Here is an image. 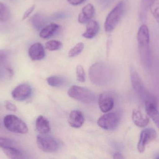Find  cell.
I'll use <instances>...</instances> for the list:
<instances>
[{"label":"cell","instance_id":"27","mask_svg":"<svg viewBox=\"0 0 159 159\" xmlns=\"http://www.w3.org/2000/svg\"><path fill=\"white\" fill-rule=\"evenodd\" d=\"M84 44L83 43H78L73 48L70 50L69 52V57L74 58L78 56L81 53L84 49Z\"/></svg>","mask_w":159,"mask_h":159},{"label":"cell","instance_id":"20","mask_svg":"<svg viewBox=\"0 0 159 159\" xmlns=\"http://www.w3.org/2000/svg\"><path fill=\"white\" fill-rule=\"evenodd\" d=\"M35 127L38 132L41 134H46L50 131L49 121L46 118L39 116L36 120Z\"/></svg>","mask_w":159,"mask_h":159},{"label":"cell","instance_id":"7","mask_svg":"<svg viewBox=\"0 0 159 159\" xmlns=\"http://www.w3.org/2000/svg\"><path fill=\"white\" fill-rule=\"evenodd\" d=\"M119 123V118L116 113H110L102 116L97 121L99 127L106 130L115 129Z\"/></svg>","mask_w":159,"mask_h":159},{"label":"cell","instance_id":"37","mask_svg":"<svg viewBox=\"0 0 159 159\" xmlns=\"http://www.w3.org/2000/svg\"><path fill=\"white\" fill-rule=\"evenodd\" d=\"M156 159H159V154L158 155H157V157H156Z\"/></svg>","mask_w":159,"mask_h":159},{"label":"cell","instance_id":"11","mask_svg":"<svg viewBox=\"0 0 159 159\" xmlns=\"http://www.w3.org/2000/svg\"><path fill=\"white\" fill-rule=\"evenodd\" d=\"M29 55L31 60L39 61L43 59L45 57L44 48L42 44L36 43L32 45L29 49Z\"/></svg>","mask_w":159,"mask_h":159},{"label":"cell","instance_id":"24","mask_svg":"<svg viewBox=\"0 0 159 159\" xmlns=\"http://www.w3.org/2000/svg\"><path fill=\"white\" fill-rule=\"evenodd\" d=\"M11 17V12L8 7L0 2V22H6Z\"/></svg>","mask_w":159,"mask_h":159},{"label":"cell","instance_id":"23","mask_svg":"<svg viewBox=\"0 0 159 159\" xmlns=\"http://www.w3.org/2000/svg\"><path fill=\"white\" fill-rule=\"evenodd\" d=\"M32 22L36 30H42L47 23V19L43 15L37 14L32 18Z\"/></svg>","mask_w":159,"mask_h":159},{"label":"cell","instance_id":"26","mask_svg":"<svg viewBox=\"0 0 159 159\" xmlns=\"http://www.w3.org/2000/svg\"><path fill=\"white\" fill-rule=\"evenodd\" d=\"M62 43L57 40H50L45 44L46 49L50 51L59 50L62 47Z\"/></svg>","mask_w":159,"mask_h":159},{"label":"cell","instance_id":"19","mask_svg":"<svg viewBox=\"0 0 159 159\" xmlns=\"http://www.w3.org/2000/svg\"><path fill=\"white\" fill-rule=\"evenodd\" d=\"M6 156L11 159H21L25 158L24 153L17 147L16 146L2 148Z\"/></svg>","mask_w":159,"mask_h":159},{"label":"cell","instance_id":"32","mask_svg":"<svg viewBox=\"0 0 159 159\" xmlns=\"http://www.w3.org/2000/svg\"><path fill=\"white\" fill-rule=\"evenodd\" d=\"M35 7V5H33L31 7H30V8H28V9L26 10V12H25L24 15H23V17H22V20H24L28 18L30 16L31 14L32 13V12H33L34 10Z\"/></svg>","mask_w":159,"mask_h":159},{"label":"cell","instance_id":"36","mask_svg":"<svg viewBox=\"0 0 159 159\" xmlns=\"http://www.w3.org/2000/svg\"><path fill=\"white\" fill-rule=\"evenodd\" d=\"M65 14L62 13H57V15H55L56 18H62L65 16Z\"/></svg>","mask_w":159,"mask_h":159},{"label":"cell","instance_id":"25","mask_svg":"<svg viewBox=\"0 0 159 159\" xmlns=\"http://www.w3.org/2000/svg\"><path fill=\"white\" fill-rule=\"evenodd\" d=\"M47 81L49 86L54 87H61L64 83V80L63 78L57 76L49 77L47 79Z\"/></svg>","mask_w":159,"mask_h":159},{"label":"cell","instance_id":"33","mask_svg":"<svg viewBox=\"0 0 159 159\" xmlns=\"http://www.w3.org/2000/svg\"><path fill=\"white\" fill-rule=\"evenodd\" d=\"M7 54L5 50L0 49V64L3 63L6 60Z\"/></svg>","mask_w":159,"mask_h":159},{"label":"cell","instance_id":"15","mask_svg":"<svg viewBox=\"0 0 159 159\" xmlns=\"http://www.w3.org/2000/svg\"><path fill=\"white\" fill-rule=\"evenodd\" d=\"M84 122V116L80 111L73 110L71 112L69 118V124L71 127L77 129L80 128Z\"/></svg>","mask_w":159,"mask_h":159},{"label":"cell","instance_id":"12","mask_svg":"<svg viewBox=\"0 0 159 159\" xmlns=\"http://www.w3.org/2000/svg\"><path fill=\"white\" fill-rule=\"evenodd\" d=\"M95 12L94 7L90 3L88 4L83 7L81 13L79 14L78 21L81 24L87 23L91 20Z\"/></svg>","mask_w":159,"mask_h":159},{"label":"cell","instance_id":"8","mask_svg":"<svg viewBox=\"0 0 159 159\" xmlns=\"http://www.w3.org/2000/svg\"><path fill=\"white\" fill-rule=\"evenodd\" d=\"M157 136V132L154 129L148 128L142 131L137 144L138 151L140 153H143L146 146L155 140Z\"/></svg>","mask_w":159,"mask_h":159},{"label":"cell","instance_id":"10","mask_svg":"<svg viewBox=\"0 0 159 159\" xmlns=\"http://www.w3.org/2000/svg\"><path fill=\"white\" fill-rule=\"evenodd\" d=\"M99 106L103 113H107L111 111L114 106L115 100L110 92H105L99 96Z\"/></svg>","mask_w":159,"mask_h":159},{"label":"cell","instance_id":"16","mask_svg":"<svg viewBox=\"0 0 159 159\" xmlns=\"http://www.w3.org/2000/svg\"><path fill=\"white\" fill-rule=\"evenodd\" d=\"M132 119L134 123L140 128H144L149 123V119L148 117L144 115L138 109H134L133 111Z\"/></svg>","mask_w":159,"mask_h":159},{"label":"cell","instance_id":"28","mask_svg":"<svg viewBox=\"0 0 159 159\" xmlns=\"http://www.w3.org/2000/svg\"><path fill=\"white\" fill-rule=\"evenodd\" d=\"M76 77L77 81L83 83L86 80L85 71L81 65H78L76 67Z\"/></svg>","mask_w":159,"mask_h":159},{"label":"cell","instance_id":"30","mask_svg":"<svg viewBox=\"0 0 159 159\" xmlns=\"http://www.w3.org/2000/svg\"><path fill=\"white\" fill-rule=\"evenodd\" d=\"M150 9L157 22L159 24V4L154 3L151 6Z\"/></svg>","mask_w":159,"mask_h":159},{"label":"cell","instance_id":"4","mask_svg":"<svg viewBox=\"0 0 159 159\" xmlns=\"http://www.w3.org/2000/svg\"><path fill=\"white\" fill-rule=\"evenodd\" d=\"M68 95L72 99L84 103H93L96 100V96L92 91L79 86H72L68 91Z\"/></svg>","mask_w":159,"mask_h":159},{"label":"cell","instance_id":"2","mask_svg":"<svg viewBox=\"0 0 159 159\" xmlns=\"http://www.w3.org/2000/svg\"><path fill=\"white\" fill-rule=\"evenodd\" d=\"M111 75V70L108 65L102 63H94L89 69L90 79L96 85L106 84L109 81Z\"/></svg>","mask_w":159,"mask_h":159},{"label":"cell","instance_id":"22","mask_svg":"<svg viewBox=\"0 0 159 159\" xmlns=\"http://www.w3.org/2000/svg\"><path fill=\"white\" fill-rule=\"evenodd\" d=\"M156 1L157 0H142L139 15L140 20L142 21H144L146 19L148 10Z\"/></svg>","mask_w":159,"mask_h":159},{"label":"cell","instance_id":"31","mask_svg":"<svg viewBox=\"0 0 159 159\" xmlns=\"http://www.w3.org/2000/svg\"><path fill=\"white\" fill-rule=\"evenodd\" d=\"M4 105L7 110L12 112H16L17 109L16 106L9 101H5L4 102Z\"/></svg>","mask_w":159,"mask_h":159},{"label":"cell","instance_id":"29","mask_svg":"<svg viewBox=\"0 0 159 159\" xmlns=\"http://www.w3.org/2000/svg\"><path fill=\"white\" fill-rule=\"evenodd\" d=\"M15 146L16 145L13 140L8 138L0 137V147L1 148H5V147Z\"/></svg>","mask_w":159,"mask_h":159},{"label":"cell","instance_id":"17","mask_svg":"<svg viewBox=\"0 0 159 159\" xmlns=\"http://www.w3.org/2000/svg\"><path fill=\"white\" fill-rule=\"evenodd\" d=\"M144 105L147 114L159 129V112L157 108V104L148 102Z\"/></svg>","mask_w":159,"mask_h":159},{"label":"cell","instance_id":"3","mask_svg":"<svg viewBox=\"0 0 159 159\" xmlns=\"http://www.w3.org/2000/svg\"><path fill=\"white\" fill-rule=\"evenodd\" d=\"M125 3L123 1L119 2L108 14L104 23L105 30L111 32L119 22L125 11Z\"/></svg>","mask_w":159,"mask_h":159},{"label":"cell","instance_id":"6","mask_svg":"<svg viewBox=\"0 0 159 159\" xmlns=\"http://www.w3.org/2000/svg\"><path fill=\"white\" fill-rule=\"evenodd\" d=\"M36 143L39 149L47 153L56 152L60 147L59 143L57 139L45 134L38 135Z\"/></svg>","mask_w":159,"mask_h":159},{"label":"cell","instance_id":"1","mask_svg":"<svg viewBox=\"0 0 159 159\" xmlns=\"http://www.w3.org/2000/svg\"><path fill=\"white\" fill-rule=\"evenodd\" d=\"M129 72L133 88L140 100L144 104L148 102L157 104V100L155 96L146 87L134 67L130 66Z\"/></svg>","mask_w":159,"mask_h":159},{"label":"cell","instance_id":"35","mask_svg":"<svg viewBox=\"0 0 159 159\" xmlns=\"http://www.w3.org/2000/svg\"><path fill=\"white\" fill-rule=\"evenodd\" d=\"M113 158H114V159H122L124 158L123 155H122L121 153H119V152H116V153H115V154H114V157H113Z\"/></svg>","mask_w":159,"mask_h":159},{"label":"cell","instance_id":"9","mask_svg":"<svg viewBox=\"0 0 159 159\" xmlns=\"http://www.w3.org/2000/svg\"><path fill=\"white\" fill-rule=\"evenodd\" d=\"M32 88L29 84H22L17 86L12 91V97L18 101H23L30 97Z\"/></svg>","mask_w":159,"mask_h":159},{"label":"cell","instance_id":"18","mask_svg":"<svg viewBox=\"0 0 159 159\" xmlns=\"http://www.w3.org/2000/svg\"><path fill=\"white\" fill-rule=\"evenodd\" d=\"M100 26L97 21L90 20L87 23L86 31L82 34V35L87 39H92L96 36L99 32Z\"/></svg>","mask_w":159,"mask_h":159},{"label":"cell","instance_id":"5","mask_svg":"<svg viewBox=\"0 0 159 159\" xmlns=\"http://www.w3.org/2000/svg\"><path fill=\"white\" fill-rule=\"evenodd\" d=\"M3 123L5 127L9 131L20 134H25L28 133V126L23 120L16 116H6L4 118Z\"/></svg>","mask_w":159,"mask_h":159},{"label":"cell","instance_id":"14","mask_svg":"<svg viewBox=\"0 0 159 159\" xmlns=\"http://www.w3.org/2000/svg\"><path fill=\"white\" fill-rule=\"evenodd\" d=\"M138 46L149 45L150 36L148 27L145 24H143L139 28L137 34Z\"/></svg>","mask_w":159,"mask_h":159},{"label":"cell","instance_id":"13","mask_svg":"<svg viewBox=\"0 0 159 159\" xmlns=\"http://www.w3.org/2000/svg\"><path fill=\"white\" fill-rule=\"evenodd\" d=\"M140 61L143 66L149 68L151 66V52L149 45L138 46Z\"/></svg>","mask_w":159,"mask_h":159},{"label":"cell","instance_id":"21","mask_svg":"<svg viewBox=\"0 0 159 159\" xmlns=\"http://www.w3.org/2000/svg\"><path fill=\"white\" fill-rule=\"evenodd\" d=\"M60 26L55 23L46 25L40 31V36L43 39H48L53 36L58 30Z\"/></svg>","mask_w":159,"mask_h":159},{"label":"cell","instance_id":"34","mask_svg":"<svg viewBox=\"0 0 159 159\" xmlns=\"http://www.w3.org/2000/svg\"><path fill=\"white\" fill-rule=\"evenodd\" d=\"M70 4L74 6L79 5L85 2V0H67Z\"/></svg>","mask_w":159,"mask_h":159}]
</instances>
